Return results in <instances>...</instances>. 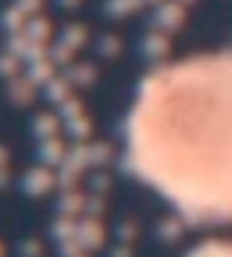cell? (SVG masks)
I'll return each instance as SVG.
<instances>
[{"mask_svg":"<svg viewBox=\"0 0 232 257\" xmlns=\"http://www.w3.org/2000/svg\"><path fill=\"white\" fill-rule=\"evenodd\" d=\"M3 180H5V173H3V171H0V185H3Z\"/></svg>","mask_w":232,"mask_h":257,"instance_id":"3","label":"cell"},{"mask_svg":"<svg viewBox=\"0 0 232 257\" xmlns=\"http://www.w3.org/2000/svg\"><path fill=\"white\" fill-rule=\"evenodd\" d=\"M0 252H3V250H0Z\"/></svg>","mask_w":232,"mask_h":257,"instance_id":"5","label":"cell"},{"mask_svg":"<svg viewBox=\"0 0 232 257\" xmlns=\"http://www.w3.org/2000/svg\"><path fill=\"white\" fill-rule=\"evenodd\" d=\"M130 144L141 175L173 203L232 212V59L184 64L150 82Z\"/></svg>","mask_w":232,"mask_h":257,"instance_id":"1","label":"cell"},{"mask_svg":"<svg viewBox=\"0 0 232 257\" xmlns=\"http://www.w3.org/2000/svg\"><path fill=\"white\" fill-rule=\"evenodd\" d=\"M3 157H5V155H3V151H0V162H3Z\"/></svg>","mask_w":232,"mask_h":257,"instance_id":"4","label":"cell"},{"mask_svg":"<svg viewBox=\"0 0 232 257\" xmlns=\"http://www.w3.org/2000/svg\"><path fill=\"white\" fill-rule=\"evenodd\" d=\"M12 71V62H7L5 57H0V73H7Z\"/></svg>","mask_w":232,"mask_h":257,"instance_id":"2","label":"cell"}]
</instances>
